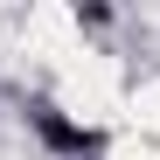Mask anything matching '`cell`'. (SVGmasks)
Segmentation results:
<instances>
[{"label":"cell","instance_id":"6da1fadb","mask_svg":"<svg viewBox=\"0 0 160 160\" xmlns=\"http://www.w3.org/2000/svg\"><path fill=\"white\" fill-rule=\"evenodd\" d=\"M28 125L42 132V146L63 153V160H98V153H104V132L84 125V118H63L56 104H28Z\"/></svg>","mask_w":160,"mask_h":160}]
</instances>
